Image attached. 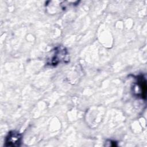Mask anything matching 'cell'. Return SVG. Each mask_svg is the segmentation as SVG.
<instances>
[{
  "instance_id": "7a4b0ae2",
  "label": "cell",
  "mask_w": 147,
  "mask_h": 147,
  "mask_svg": "<svg viewBox=\"0 0 147 147\" xmlns=\"http://www.w3.org/2000/svg\"><path fill=\"white\" fill-rule=\"evenodd\" d=\"M134 82L132 87L133 95L137 98L145 100L146 94V81L142 74L134 76Z\"/></svg>"
},
{
  "instance_id": "6da1fadb",
  "label": "cell",
  "mask_w": 147,
  "mask_h": 147,
  "mask_svg": "<svg viewBox=\"0 0 147 147\" xmlns=\"http://www.w3.org/2000/svg\"><path fill=\"white\" fill-rule=\"evenodd\" d=\"M68 51L67 49L62 46L59 45L52 50L51 54L47 60V64L50 66H56L61 62L68 61Z\"/></svg>"
},
{
  "instance_id": "277c9868",
  "label": "cell",
  "mask_w": 147,
  "mask_h": 147,
  "mask_svg": "<svg viewBox=\"0 0 147 147\" xmlns=\"http://www.w3.org/2000/svg\"><path fill=\"white\" fill-rule=\"evenodd\" d=\"M106 142L109 144H107L106 146H115L117 145L116 142L113 141H111V140H107V141H106Z\"/></svg>"
},
{
  "instance_id": "3957f363",
  "label": "cell",
  "mask_w": 147,
  "mask_h": 147,
  "mask_svg": "<svg viewBox=\"0 0 147 147\" xmlns=\"http://www.w3.org/2000/svg\"><path fill=\"white\" fill-rule=\"evenodd\" d=\"M22 141V134L17 130L10 131L5 137L4 146L17 147L21 146Z\"/></svg>"
}]
</instances>
